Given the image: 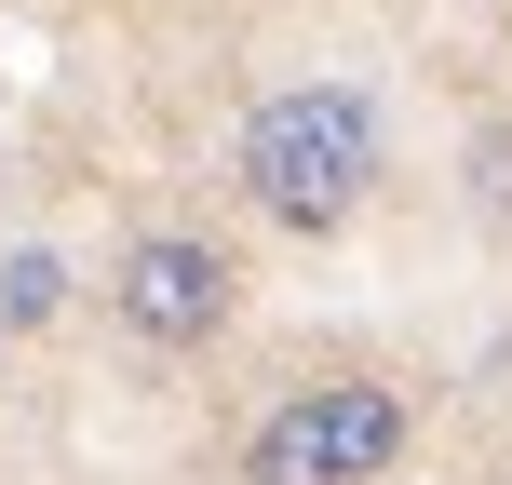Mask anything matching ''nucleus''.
Instances as JSON below:
<instances>
[{"label":"nucleus","instance_id":"f03ea898","mask_svg":"<svg viewBox=\"0 0 512 485\" xmlns=\"http://www.w3.org/2000/svg\"><path fill=\"white\" fill-rule=\"evenodd\" d=\"M405 445H418V405H405V391L324 378V391H283V405L256 418L243 485H378V472H405Z\"/></svg>","mask_w":512,"mask_h":485},{"label":"nucleus","instance_id":"7ed1b4c3","mask_svg":"<svg viewBox=\"0 0 512 485\" xmlns=\"http://www.w3.org/2000/svg\"><path fill=\"white\" fill-rule=\"evenodd\" d=\"M108 310H122V337H149V351H203V337H230L243 270L203 230H135L122 270H108Z\"/></svg>","mask_w":512,"mask_h":485},{"label":"nucleus","instance_id":"39448f33","mask_svg":"<svg viewBox=\"0 0 512 485\" xmlns=\"http://www.w3.org/2000/svg\"><path fill=\"white\" fill-rule=\"evenodd\" d=\"M459 162H472V203L512 230V122H472V149H459Z\"/></svg>","mask_w":512,"mask_h":485},{"label":"nucleus","instance_id":"20e7f679","mask_svg":"<svg viewBox=\"0 0 512 485\" xmlns=\"http://www.w3.org/2000/svg\"><path fill=\"white\" fill-rule=\"evenodd\" d=\"M54 310H68V256H54V243H14V256H0V337L54 324Z\"/></svg>","mask_w":512,"mask_h":485},{"label":"nucleus","instance_id":"f257e3e1","mask_svg":"<svg viewBox=\"0 0 512 485\" xmlns=\"http://www.w3.org/2000/svg\"><path fill=\"white\" fill-rule=\"evenodd\" d=\"M230 176H243V203L270 216V230L337 243V230L364 216V189H378V108H364L351 81L256 95V108H243V135H230Z\"/></svg>","mask_w":512,"mask_h":485}]
</instances>
